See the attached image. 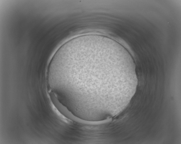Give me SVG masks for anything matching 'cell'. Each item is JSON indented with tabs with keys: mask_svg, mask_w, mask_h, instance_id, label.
<instances>
[{
	"mask_svg": "<svg viewBox=\"0 0 181 144\" xmlns=\"http://www.w3.org/2000/svg\"><path fill=\"white\" fill-rule=\"evenodd\" d=\"M64 62V67L73 70L74 98L83 104L112 108L125 104L134 94L137 81L135 64L121 47L86 43L68 52Z\"/></svg>",
	"mask_w": 181,
	"mask_h": 144,
	"instance_id": "obj_1",
	"label": "cell"
}]
</instances>
